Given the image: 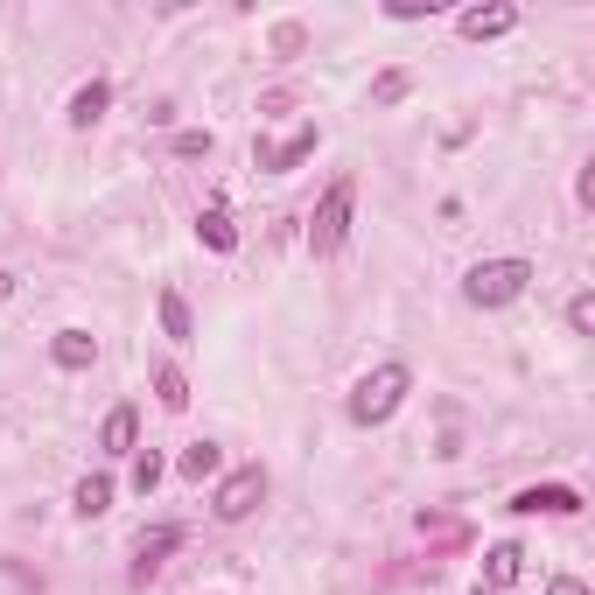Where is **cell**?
<instances>
[{"instance_id": "obj_19", "label": "cell", "mask_w": 595, "mask_h": 595, "mask_svg": "<svg viewBox=\"0 0 595 595\" xmlns=\"http://www.w3.org/2000/svg\"><path fill=\"white\" fill-rule=\"evenodd\" d=\"M155 484H162V455H155V449H147V455H133V491L147 497Z\"/></svg>"}, {"instance_id": "obj_17", "label": "cell", "mask_w": 595, "mask_h": 595, "mask_svg": "<svg viewBox=\"0 0 595 595\" xmlns=\"http://www.w3.org/2000/svg\"><path fill=\"white\" fill-rule=\"evenodd\" d=\"M155 399H162L168 414H183V407H189V378L176 372V364H155Z\"/></svg>"}, {"instance_id": "obj_24", "label": "cell", "mask_w": 595, "mask_h": 595, "mask_svg": "<svg viewBox=\"0 0 595 595\" xmlns=\"http://www.w3.org/2000/svg\"><path fill=\"white\" fill-rule=\"evenodd\" d=\"M476 595H497V588H476Z\"/></svg>"}, {"instance_id": "obj_10", "label": "cell", "mask_w": 595, "mask_h": 595, "mask_svg": "<svg viewBox=\"0 0 595 595\" xmlns=\"http://www.w3.org/2000/svg\"><path fill=\"white\" fill-rule=\"evenodd\" d=\"M518 568H526V547H518V540H497V547L484 553V582H491L497 595L518 582Z\"/></svg>"}, {"instance_id": "obj_22", "label": "cell", "mask_w": 595, "mask_h": 595, "mask_svg": "<svg viewBox=\"0 0 595 595\" xmlns=\"http://www.w3.org/2000/svg\"><path fill=\"white\" fill-rule=\"evenodd\" d=\"M547 595H588V582H574V574H561V582H553Z\"/></svg>"}, {"instance_id": "obj_4", "label": "cell", "mask_w": 595, "mask_h": 595, "mask_svg": "<svg viewBox=\"0 0 595 595\" xmlns=\"http://www.w3.org/2000/svg\"><path fill=\"white\" fill-rule=\"evenodd\" d=\"M260 505H266V470H260V463L232 470V476H224V484H218V497H210V511H218L224 526H239V518H253Z\"/></svg>"}, {"instance_id": "obj_2", "label": "cell", "mask_w": 595, "mask_h": 595, "mask_svg": "<svg viewBox=\"0 0 595 595\" xmlns=\"http://www.w3.org/2000/svg\"><path fill=\"white\" fill-rule=\"evenodd\" d=\"M526 287H532V260H484V266L463 274V301L470 309H505Z\"/></svg>"}, {"instance_id": "obj_14", "label": "cell", "mask_w": 595, "mask_h": 595, "mask_svg": "<svg viewBox=\"0 0 595 595\" xmlns=\"http://www.w3.org/2000/svg\"><path fill=\"white\" fill-rule=\"evenodd\" d=\"M162 330L176 343H197V316H189V301L176 295V287H162Z\"/></svg>"}, {"instance_id": "obj_20", "label": "cell", "mask_w": 595, "mask_h": 595, "mask_svg": "<svg viewBox=\"0 0 595 595\" xmlns=\"http://www.w3.org/2000/svg\"><path fill=\"white\" fill-rule=\"evenodd\" d=\"M568 322H574V337H588V330H595V295H588V287L568 301Z\"/></svg>"}, {"instance_id": "obj_23", "label": "cell", "mask_w": 595, "mask_h": 595, "mask_svg": "<svg viewBox=\"0 0 595 595\" xmlns=\"http://www.w3.org/2000/svg\"><path fill=\"white\" fill-rule=\"evenodd\" d=\"M14 295V274H0V301H8Z\"/></svg>"}, {"instance_id": "obj_7", "label": "cell", "mask_w": 595, "mask_h": 595, "mask_svg": "<svg viewBox=\"0 0 595 595\" xmlns=\"http://www.w3.org/2000/svg\"><path fill=\"white\" fill-rule=\"evenodd\" d=\"M455 29H463L470 43H491V35L518 29V8H505V0H491V8H463V14H455Z\"/></svg>"}, {"instance_id": "obj_12", "label": "cell", "mask_w": 595, "mask_h": 595, "mask_svg": "<svg viewBox=\"0 0 595 595\" xmlns=\"http://www.w3.org/2000/svg\"><path fill=\"white\" fill-rule=\"evenodd\" d=\"M106 106H112V85H106V78L78 85V99H70V126H99V120H106Z\"/></svg>"}, {"instance_id": "obj_1", "label": "cell", "mask_w": 595, "mask_h": 595, "mask_svg": "<svg viewBox=\"0 0 595 595\" xmlns=\"http://www.w3.org/2000/svg\"><path fill=\"white\" fill-rule=\"evenodd\" d=\"M414 393V372L407 364H378V372H364L357 378V393H351V420L357 428H378V420H393L399 414V399Z\"/></svg>"}, {"instance_id": "obj_8", "label": "cell", "mask_w": 595, "mask_h": 595, "mask_svg": "<svg viewBox=\"0 0 595 595\" xmlns=\"http://www.w3.org/2000/svg\"><path fill=\"white\" fill-rule=\"evenodd\" d=\"M183 547V526H155V532H141V547H133V582H147V574L162 568V553H176Z\"/></svg>"}, {"instance_id": "obj_3", "label": "cell", "mask_w": 595, "mask_h": 595, "mask_svg": "<svg viewBox=\"0 0 595 595\" xmlns=\"http://www.w3.org/2000/svg\"><path fill=\"white\" fill-rule=\"evenodd\" d=\"M351 197H357V183H351V176H337L330 189H322V203L309 210V253H316V260H322V253H337L343 232H351Z\"/></svg>"}, {"instance_id": "obj_5", "label": "cell", "mask_w": 595, "mask_h": 595, "mask_svg": "<svg viewBox=\"0 0 595 595\" xmlns=\"http://www.w3.org/2000/svg\"><path fill=\"white\" fill-rule=\"evenodd\" d=\"M316 147H322V126H316V120H301L280 147H253V162L266 168V176H287V168H301V162L316 155Z\"/></svg>"}, {"instance_id": "obj_9", "label": "cell", "mask_w": 595, "mask_h": 595, "mask_svg": "<svg viewBox=\"0 0 595 595\" xmlns=\"http://www.w3.org/2000/svg\"><path fill=\"white\" fill-rule=\"evenodd\" d=\"M49 357L64 364V372H91V364H99V337H91V330H56Z\"/></svg>"}, {"instance_id": "obj_11", "label": "cell", "mask_w": 595, "mask_h": 595, "mask_svg": "<svg viewBox=\"0 0 595 595\" xmlns=\"http://www.w3.org/2000/svg\"><path fill=\"white\" fill-rule=\"evenodd\" d=\"M133 441H141V414H133V407H112L106 428H99V449H106V455H133Z\"/></svg>"}, {"instance_id": "obj_18", "label": "cell", "mask_w": 595, "mask_h": 595, "mask_svg": "<svg viewBox=\"0 0 595 595\" xmlns=\"http://www.w3.org/2000/svg\"><path fill=\"white\" fill-rule=\"evenodd\" d=\"M407 91H414V78H407V70H386V78L372 85V106H399Z\"/></svg>"}, {"instance_id": "obj_16", "label": "cell", "mask_w": 595, "mask_h": 595, "mask_svg": "<svg viewBox=\"0 0 595 595\" xmlns=\"http://www.w3.org/2000/svg\"><path fill=\"white\" fill-rule=\"evenodd\" d=\"M218 463H224V455H218V441H189V449H183V476H189V484H203V476H218Z\"/></svg>"}, {"instance_id": "obj_21", "label": "cell", "mask_w": 595, "mask_h": 595, "mask_svg": "<svg viewBox=\"0 0 595 595\" xmlns=\"http://www.w3.org/2000/svg\"><path fill=\"white\" fill-rule=\"evenodd\" d=\"M176 155H183V162H197V155H210V133H176Z\"/></svg>"}, {"instance_id": "obj_15", "label": "cell", "mask_w": 595, "mask_h": 595, "mask_svg": "<svg viewBox=\"0 0 595 595\" xmlns=\"http://www.w3.org/2000/svg\"><path fill=\"white\" fill-rule=\"evenodd\" d=\"M70 505H78V518H106L112 511V476H85V484L70 491Z\"/></svg>"}, {"instance_id": "obj_6", "label": "cell", "mask_w": 595, "mask_h": 595, "mask_svg": "<svg viewBox=\"0 0 595 595\" xmlns=\"http://www.w3.org/2000/svg\"><path fill=\"white\" fill-rule=\"evenodd\" d=\"M511 511H518V518H540V511L574 518V511H582V491H574V484H532V491L511 497Z\"/></svg>"}, {"instance_id": "obj_13", "label": "cell", "mask_w": 595, "mask_h": 595, "mask_svg": "<svg viewBox=\"0 0 595 595\" xmlns=\"http://www.w3.org/2000/svg\"><path fill=\"white\" fill-rule=\"evenodd\" d=\"M197 239L210 245V253H232V245H239V224H232V210H224V203H210L203 218H197Z\"/></svg>"}]
</instances>
